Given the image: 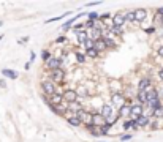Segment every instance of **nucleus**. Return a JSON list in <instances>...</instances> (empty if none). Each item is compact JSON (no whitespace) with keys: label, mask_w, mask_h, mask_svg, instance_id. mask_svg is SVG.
<instances>
[{"label":"nucleus","mask_w":163,"mask_h":142,"mask_svg":"<svg viewBox=\"0 0 163 142\" xmlns=\"http://www.w3.org/2000/svg\"><path fill=\"white\" fill-rule=\"evenodd\" d=\"M157 78H158L160 81H163V66L157 69Z\"/></svg>","instance_id":"obj_39"},{"label":"nucleus","mask_w":163,"mask_h":142,"mask_svg":"<svg viewBox=\"0 0 163 142\" xmlns=\"http://www.w3.org/2000/svg\"><path fill=\"white\" fill-rule=\"evenodd\" d=\"M65 41H67V36H65V35H60V36L56 38V43H57V44H62V43H65Z\"/></svg>","instance_id":"obj_37"},{"label":"nucleus","mask_w":163,"mask_h":142,"mask_svg":"<svg viewBox=\"0 0 163 142\" xmlns=\"http://www.w3.org/2000/svg\"><path fill=\"white\" fill-rule=\"evenodd\" d=\"M152 87H155V85H154L151 76H144V78H141V79L138 81L136 90H138V92H143V90H151Z\"/></svg>","instance_id":"obj_7"},{"label":"nucleus","mask_w":163,"mask_h":142,"mask_svg":"<svg viewBox=\"0 0 163 142\" xmlns=\"http://www.w3.org/2000/svg\"><path fill=\"white\" fill-rule=\"evenodd\" d=\"M136 103L141 104V106H146L147 104V92L143 90V92H136Z\"/></svg>","instance_id":"obj_14"},{"label":"nucleus","mask_w":163,"mask_h":142,"mask_svg":"<svg viewBox=\"0 0 163 142\" xmlns=\"http://www.w3.org/2000/svg\"><path fill=\"white\" fill-rule=\"evenodd\" d=\"M84 54H86V59H98V57H100V54H98L95 49H89V51H84Z\"/></svg>","instance_id":"obj_27"},{"label":"nucleus","mask_w":163,"mask_h":142,"mask_svg":"<svg viewBox=\"0 0 163 142\" xmlns=\"http://www.w3.org/2000/svg\"><path fill=\"white\" fill-rule=\"evenodd\" d=\"M87 19H90V21H98L100 16H98V13H89L87 14Z\"/></svg>","instance_id":"obj_35"},{"label":"nucleus","mask_w":163,"mask_h":142,"mask_svg":"<svg viewBox=\"0 0 163 142\" xmlns=\"http://www.w3.org/2000/svg\"><path fill=\"white\" fill-rule=\"evenodd\" d=\"M119 139H121L122 142H127V140H130V139H131V134H122Z\"/></svg>","instance_id":"obj_38"},{"label":"nucleus","mask_w":163,"mask_h":142,"mask_svg":"<svg viewBox=\"0 0 163 142\" xmlns=\"http://www.w3.org/2000/svg\"><path fill=\"white\" fill-rule=\"evenodd\" d=\"M101 2H90V3H87L89 7H95V5H100Z\"/></svg>","instance_id":"obj_42"},{"label":"nucleus","mask_w":163,"mask_h":142,"mask_svg":"<svg viewBox=\"0 0 163 142\" xmlns=\"http://www.w3.org/2000/svg\"><path fill=\"white\" fill-rule=\"evenodd\" d=\"M124 104H125V97H124V93H122V92L111 93V106H112V107L121 109Z\"/></svg>","instance_id":"obj_5"},{"label":"nucleus","mask_w":163,"mask_h":142,"mask_svg":"<svg viewBox=\"0 0 163 142\" xmlns=\"http://www.w3.org/2000/svg\"><path fill=\"white\" fill-rule=\"evenodd\" d=\"M86 130H87V131H89L92 136H95V137H97V136H100V131H98V128H97V126H94V125H86Z\"/></svg>","instance_id":"obj_29"},{"label":"nucleus","mask_w":163,"mask_h":142,"mask_svg":"<svg viewBox=\"0 0 163 142\" xmlns=\"http://www.w3.org/2000/svg\"><path fill=\"white\" fill-rule=\"evenodd\" d=\"M84 109V104L81 103V101H75V103H70L68 104V111H72V112H79V111H82Z\"/></svg>","instance_id":"obj_19"},{"label":"nucleus","mask_w":163,"mask_h":142,"mask_svg":"<svg viewBox=\"0 0 163 142\" xmlns=\"http://www.w3.org/2000/svg\"><path fill=\"white\" fill-rule=\"evenodd\" d=\"M124 16H125V22H131V24H135V10H131V11H125Z\"/></svg>","instance_id":"obj_28"},{"label":"nucleus","mask_w":163,"mask_h":142,"mask_svg":"<svg viewBox=\"0 0 163 142\" xmlns=\"http://www.w3.org/2000/svg\"><path fill=\"white\" fill-rule=\"evenodd\" d=\"M63 103V97H62V93H54L52 97H49V103L48 104H52V106H59Z\"/></svg>","instance_id":"obj_16"},{"label":"nucleus","mask_w":163,"mask_h":142,"mask_svg":"<svg viewBox=\"0 0 163 142\" xmlns=\"http://www.w3.org/2000/svg\"><path fill=\"white\" fill-rule=\"evenodd\" d=\"M94 44H95V41H92L90 38H89V40H86V43L82 44V47H84V51H89V49H94Z\"/></svg>","instance_id":"obj_33"},{"label":"nucleus","mask_w":163,"mask_h":142,"mask_svg":"<svg viewBox=\"0 0 163 142\" xmlns=\"http://www.w3.org/2000/svg\"><path fill=\"white\" fill-rule=\"evenodd\" d=\"M105 123H106V120L100 115V112H94V115H92V125L97 126V128H100V126H103Z\"/></svg>","instance_id":"obj_13"},{"label":"nucleus","mask_w":163,"mask_h":142,"mask_svg":"<svg viewBox=\"0 0 163 142\" xmlns=\"http://www.w3.org/2000/svg\"><path fill=\"white\" fill-rule=\"evenodd\" d=\"M40 87H41V93L46 95V97H52V95L57 92V85H56L49 78H43Z\"/></svg>","instance_id":"obj_1"},{"label":"nucleus","mask_w":163,"mask_h":142,"mask_svg":"<svg viewBox=\"0 0 163 142\" xmlns=\"http://www.w3.org/2000/svg\"><path fill=\"white\" fill-rule=\"evenodd\" d=\"M160 21H161V26H163V16H161V17H160Z\"/></svg>","instance_id":"obj_44"},{"label":"nucleus","mask_w":163,"mask_h":142,"mask_svg":"<svg viewBox=\"0 0 163 142\" xmlns=\"http://www.w3.org/2000/svg\"><path fill=\"white\" fill-rule=\"evenodd\" d=\"M92 115H94V112L92 111H87L86 107L79 112H76V117L81 120V123L86 126V125H92Z\"/></svg>","instance_id":"obj_6"},{"label":"nucleus","mask_w":163,"mask_h":142,"mask_svg":"<svg viewBox=\"0 0 163 142\" xmlns=\"http://www.w3.org/2000/svg\"><path fill=\"white\" fill-rule=\"evenodd\" d=\"M2 74H3L5 78H10V79H17V73H16L14 69L5 68V69H2Z\"/></svg>","instance_id":"obj_22"},{"label":"nucleus","mask_w":163,"mask_h":142,"mask_svg":"<svg viewBox=\"0 0 163 142\" xmlns=\"http://www.w3.org/2000/svg\"><path fill=\"white\" fill-rule=\"evenodd\" d=\"M75 57H76V62H78L79 65H84V63H86V54H84V52L75 51Z\"/></svg>","instance_id":"obj_26"},{"label":"nucleus","mask_w":163,"mask_h":142,"mask_svg":"<svg viewBox=\"0 0 163 142\" xmlns=\"http://www.w3.org/2000/svg\"><path fill=\"white\" fill-rule=\"evenodd\" d=\"M111 128H112V126H111L109 123H105L103 126H100V128H98V131H100V136H106V134L111 131Z\"/></svg>","instance_id":"obj_30"},{"label":"nucleus","mask_w":163,"mask_h":142,"mask_svg":"<svg viewBox=\"0 0 163 142\" xmlns=\"http://www.w3.org/2000/svg\"><path fill=\"white\" fill-rule=\"evenodd\" d=\"M152 114H154V109L151 106H144L143 107V115L147 117V118H152Z\"/></svg>","instance_id":"obj_31"},{"label":"nucleus","mask_w":163,"mask_h":142,"mask_svg":"<svg viewBox=\"0 0 163 142\" xmlns=\"http://www.w3.org/2000/svg\"><path fill=\"white\" fill-rule=\"evenodd\" d=\"M75 92H76V95H78V101H84L89 95H90V92H89V88L87 87H84V85H78L76 88H75Z\"/></svg>","instance_id":"obj_11"},{"label":"nucleus","mask_w":163,"mask_h":142,"mask_svg":"<svg viewBox=\"0 0 163 142\" xmlns=\"http://www.w3.org/2000/svg\"><path fill=\"white\" fill-rule=\"evenodd\" d=\"M62 65H63V59H57V57H51L48 62H44L43 63V68L44 69H48V71H54V69H59V68H62Z\"/></svg>","instance_id":"obj_4"},{"label":"nucleus","mask_w":163,"mask_h":142,"mask_svg":"<svg viewBox=\"0 0 163 142\" xmlns=\"http://www.w3.org/2000/svg\"><path fill=\"white\" fill-rule=\"evenodd\" d=\"M130 128H131V120H130V118H127V120L122 122V130L124 131H128Z\"/></svg>","instance_id":"obj_34"},{"label":"nucleus","mask_w":163,"mask_h":142,"mask_svg":"<svg viewBox=\"0 0 163 142\" xmlns=\"http://www.w3.org/2000/svg\"><path fill=\"white\" fill-rule=\"evenodd\" d=\"M0 87H7V82L3 79H0Z\"/></svg>","instance_id":"obj_43"},{"label":"nucleus","mask_w":163,"mask_h":142,"mask_svg":"<svg viewBox=\"0 0 163 142\" xmlns=\"http://www.w3.org/2000/svg\"><path fill=\"white\" fill-rule=\"evenodd\" d=\"M49 79H51L56 85H63V84H65V79H67V73H65V69H63V68H59V69L51 71Z\"/></svg>","instance_id":"obj_2"},{"label":"nucleus","mask_w":163,"mask_h":142,"mask_svg":"<svg viewBox=\"0 0 163 142\" xmlns=\"http://www.w3.org/2000/svg\"><path fill=\"white\" fill-rule=\"evenodd\" d=\"M109 32H111V35H114V36H122L124 35V27H109L108 29Z\"/></svg>","instance_id":"obj_24"},{"label":"nucleus","mask_w":163,"mask_h":142,"mask_svg":"<svg viewBox=\"0 0 163 142\" xmlns=\"http://www.w3.org/2000/svg\"><path fill=\"white\" fill-rule=\"evenodd\" d=\"M67 123L70 125V126H73V128H78V126H82V123H81V120L75 115V117H72L70 120H67Z\"/></svg>","instance_id":"obj_23"},{"label":"nucleus","mask_w":163,"mask_h":142,"mask_svg":"<svg viewBox=\"0 0 163 142\" xmlns=\"http://www.w3.org/2000/svg\"><path fill=\"white\" fill-rule=\"evenodd\" d=\"M147 17V10L146 8H138L135 10V24L136 22H144Z\"/></svg>","instance_id":"obj_12"},{"label":"nucleus","mask_w":163,"mask_h":142,"mask_svg":"<svg viewBox=\"0 0 163 142\" xmlns=\"http://www.w3.org/2000/svg\"><path fill=\"white\" fill-rule=\"evenodd\" d=\"M2 38H3V35H0V41H2Z\"/></svg>","instance_id":"obj_45"},{"label":"nucleus","mask_w":163,"mask_h":142,"mask_svg":"<svg viewBox=\"0 0 163 142\" xmlns=\"http://www.w3.org/2000/svg\"><path fill=\"white\" fill-rule=\"evenodd\" d=\"M100 115L106 120V123H109L112 118L117 115V112L114 111V107L111 106V103H105V104L101 106V109H100Z\"/></svg>","instance_id":"obj_3"},{"label":"nucleus","mask_w":163,"mask_h":142,"mask_svg":"<svg viewBox=\"0 0 163 142\" xmlns=\"http://www.w3.org/2000/svg\"><path fill=\"white\" fill-rule=\"evenodd\" d=\"M111 24H112L114 27H124L125 24H127L124 13H122V11H117V13H116V14L111 17Z\"/></svg>","instance_id":"obj_9"},{"label":"nucleus","mask_w":163,"mask_h":142,"mask_svg":"<svg viewBox=\"0 0 163 142\" xmlns=\"http://www.w3.org/2000/svg\"><path fill=\"white\" fill-rule=\"evenodd\" d=\"M2 26H3V22H0V27H2Z\"/></svg>","instance_id":"obj_46"},{"label":"nucleus","mask_w":163,"mask_h":142,"mask_svg":"<svg viewBox=\"0 0 163 142\" xmlns=\"http://www.w3.org/2000/svg\"><path fill=\"white\" fill-rule=\"evenodd\" d=\"M157 54H158V57H161V59H163V46H160L158 49H157Z\"/></svg>","instance_id":"obj_40"},{"label":"nucleus","mask_w":163,"mask_h":142,"mask_svg":"<svg viewBox=\"0 0 163 142\" xmlns=\"http://www.w3.org/2000/svg\"><path fill=\"white\" fill-rule=\"evenodd\" d=\"M70 13H63V14H60V16H57V17H51V19H48V22H56V21H60V19H63L65 16H68Z\"/></svg>","instance_id":"obj_36"},{"label":"nucleus","mask_w":163,"mask_h":142,"mask_svg":"<svg viewBox=\"0 0 163 142\" xmlns=\"http://www.w3.org/2000/svg\"><path fill=\"white\" fill-rule=\"evenodd\" d=\"M130 107L131 106H128V104H124L119 111H117V115H119V118H130Z\"/></svg>","instance_id":"obj_18"},{"label":"nucleus","mask_w":163,"mask_h":142,"mask_svg":"<svg viewBox=\"0 0 163 142\" xmlns=\"http://www.w3.org/2000/svg\"><path fill=\"white\" fill-rule=\"evenodd\" d=\"M151 120H152V118H147V117L141 115V117L136 118V123H138L139 128H149L151 126Z\"/></svg>","instance_id":"obj_15"},{"label":"nucleus","mask_w":163,"mask_h":142,"mask_svg":"<svg viewBox=\"0 0 163 142\" xmlns=\"http://www.w3.org/2000/svg\"><path fill=\"white\" fill-rule=\"evenodd\" d=\"M62 97H63V101H65L67 104L78 101V95H76L75 88H65V90H63V93H62Z\"/></svg>","instance_id":"obj_8"},{"label":"nucleus","mask_w":163,"mask_h":142,"mask_svg":"<svg viewBox=\"0 0 163 142\" xmlns=\"http://www.w3.org/2000/svg\"><path fill=\"white\" fill-rule=\"evenodd\" d=\"M149 128L151 130H160V128H163V120H155V118H152Z\"/></svg>","instance_id":"obj_25"},{"label":"nucleus","mask_w":163,"mask_h":142,"mask_svg":"<svg viewBox=\"0 0 163 142\" xmlns=\"http://www.w3.org/2000/svg\"><path fill=\"white\" fill-rule=\"evenodd\" d=\"M152 118H155V120H163V104L154 109V114H152Z\"/></svg>","instance_id":"obj_21"},{"label":"nucleus","mask_w":163,"mask_h":142,"mask_svg":"<svg viewBox=\"0 0 163 142\" xmlns=\"http://www.w3.org/2000/svg\"><path fill=\"white\" fill-rule=\"evenodd\" d=\"M143 107H144V106L135 103V104L130 107V120H136L138 117H141V115H143Z\"/></svg>","instance_id":"obj_10"},{"label":"nucleus","mask_w":163,"mask_h":142,"mask_svg":"<svg viewBox=\"0 0 163 142\" xmlns=\"http://www.w3.org/2000/svg\"><path fill=\"white\" fill-rule=\"evenodd\" d=\"M51 57H52V55H51V52H49L48 49H43V51H41V60H43V63L48 62Z\"/></svg>","instance_id":"obj_32"},{"label":"nucleus","mask_w":163,"mask_h":142,"mask_svg":"<svg viewBox=\"0 0 163 142\" xmlns=\"http://www.w3.org/2000/svg\"><path fill=\"white\" fill-rule=\"evenodd\" d=\"M157 16H158V17H161V16H163V7L157 10Z\"/></svg>","instance_id":"obj_41"},{"label":"nucleus","mask_w":163,"mask_h":142,"mask_svg":"<svg viewBox=\"0 0 163 142\" xmlns=\"http://www.w3.org/2000/svg\"><path fill=\"white\" fill-rule=\"evenodd\" d=\"M76 40H78V44L82 46V44L86 43V40H89L87 32H86V30H82V32H76Z\"/></svg>","instance_id":"obj_20"},{"label":"nucleus","mask_w":163,"mask_h":142,"mask_svg":"<svg viewBox=\"0 0 163 142\" xmlns=\"http://www.w3.org/2000/svg\"><path fill=\"white\" fill-rule=\"evenodd\" d=\"M97 142H103V140H97Z\"/></svg>","instance_id":"obj_47"},{"label":"nucleus","mask_w":163,"mask_h":142,"mask_svg":"<svg viewBox=\"0 0 163 142\" xmlns=\"http://www.w3.org/2000/svg\"><path fill=\"white\" fill-rule=\"evenodd\" d=\"M94 49L101 55L103 52H106L108 51V47H106V44H105V41H103V38L101 40H98V41H95V44H94Z\"/></svg>","instance_id":"obj_17"}]
</instances>
